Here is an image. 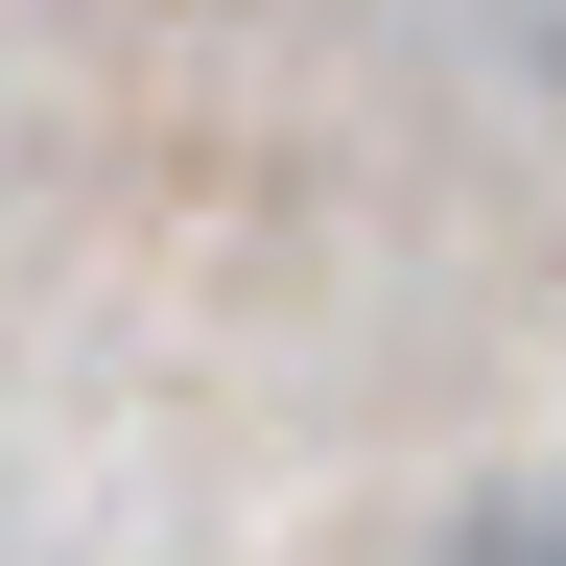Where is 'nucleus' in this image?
I'll list each match as a JSON object with an SVG mask.
<instances>
[{
    "instance_id": "nucleus-1",
    "label": "nucleus",
    "mask_w": 566,
    "mask_h": 566,
    "mask_svg": "<svg viewBox=\"0 0 566 566\" xmlns=\"http://www.w3.org/2000/svg\"><path fill=\"white\" fill-rule=\"evenodd\" d=\"M472 566H566V520H520V543H472Z\"/></svg>"
}]
</instances>
